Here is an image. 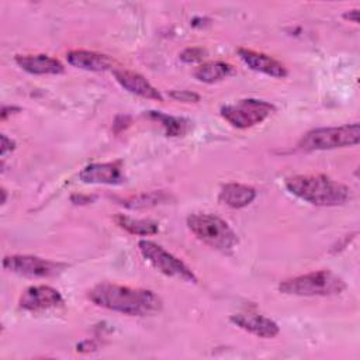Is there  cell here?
Masks as SVG:
<instances>
[{
    "instance_id": "cell-1",
    "label": "cell",
    "mask_w": 360,
    "mask_h": 360,
    "mask_svg": "<svg viewBox=\"0 0 360 360\" xmlns=\"http://www.w3.org/2000/svg\"><path fill=\"white\" fill-rule=\"evenodd\" d=\"M89 300L101 308L129 316H148L162 309V300L152 290L132 288L114 283H100L87 292Z\"/></svg>"
},
{
    "instance_id": "cell-2",
    "label": "cell",
    "mask_w": 360,
    "mask_h": 360,
    "mask_svg": "<svg viewBox=\"0 0 360 360\" xmlns=\"http://www.w3.org/2000/svg\"><path fill=\"white\" fill-rule=\"evenodd\" d=\"M284 187L294 197L316 207H338L347 202L350 188L325 174H295L284 180Z\"/></svg>"
},
{
    "instance_id": "cell-3",
    "label": "cell",
    "mask_w": 360,
    "mask_h": 360,
    "mask_svg": "<svg viewBox=\"0 0 360 360\" xmlns=\"http://www.w3.org/2000/svg\"><path fill=\"white\" fill-rule=\"evenodd\" d=\"M278 290L283 294L298 297H329L343 292L346 283L329 270H316L281 281Z\"/></svg>"
},
{
    "instance_id": "cell-4",
    "label": "cell",
    "mask_w": 360,
    "mask_h": 360,
    "mask_svg": "<svg viewBox=\"0 0 360 360\" xmlns=\"http://www.w3.org/2000/svg\"><path fill=\"white\" fill-rule=\"evenodd\" d=\"M186 222L198 240L215 250L231 252L239 242L236 232L217 215L197 212L188 215Z\"/></svg>"
},
{
    "instance_id": "cell-5",
    "label": "cell",
    "mask_w": 360,
    "mask_h": 360,
    "mask_svg": "<svg viewBox=\"0 0 360 360\" xmlns=\"http://www.w3.org/2000/svg\"><path fill=\"white\" fill-rule=\"evenodd\" d=\"M360 141V124H345L340 127H325L308 131L298 142V148L305 152L329 150L354 146Z\"/></svg>"
},
{
    "instance_id": "cell-6",
    "label": "cell",
    "mask_w": 360,
    "mask_h": 360,
    "mask_svg": "<svg viewBox=\"0 0 360 360\" xmlns=\"http://www.w3.org/2000/svg\"><path fill=\"white\" fill-rule=\"evenodd\" d=\"M138 249L142 257L162 274L167 277H176L187 283H197V277L193 270L179 257L167 252L163 246L152 240L142 239L138 242Z\"/></svg>"
},
{
    "instance_id": "cell-7",
    "label": "cell",
    "mask_w": 360,
    "mask_h": 360,
    "mask_svg": "<svg viewBox=\"0 0 360 360\" xmlns=\"http://www.w3.org/2000/svg\"><path fill=\"white\" fill-rule=\"evenodd\" d=\"M274 111L276 107L266 100L242 98L236 103L222 105L219 114L232 127L246 129L263 122Z\"/></svg>"
},
{
    "instance_id": "cell-8",
    "label": "cell",
    "mask_w": 360,
    "mask_h": 360,
    "mask_svg": "<svg viewBox=\"0 0 360 360\" xmlns=\"http://www.w3.org/2000/svg\"><path fill=\"white\" fill-rule=\"evenodd\" d=\"M3 267L22 277L49 278L59 276L66 269V264L32 255H10L3 259Z\"/></svg>"
},
{
    "instance_id": "cell-9",
    "label": "cell",
    "mask_w": 360,
    "mask_h": 360,
    "mask_svg": "<svg viewBox=\"0 0 360 360\" xmlns=\"http://www.w3.org/2000/svg\"><path fill=\"white\" fill-rule=\"evenodd\" d=\"M63 305L62 294L51 285H31L18 300V307L30 312H42Z\"/></svg>"
},
{
    "instance_id": "cell-10",
    "label": "cell",
    "mask_w": 360,
    "mask_h": 360,
    "mask_svg": "<svg viewBox=\"0 0 360 360\" xmlns=\"http://www.w3.org/2000/svg\"><path fill=\"white\" fill-rule=\"evenodd\" d=\"M79 179L83 183H89V184H114L115 186L125 181L121 162L90 163L80 170Z\"/></svg>"
},
{
    "instance_id": "cell-11",
    "label": "cell",
    "mask_w": 360,
    "mask_h": 360,
    "mask_svg": "<svg viewBox=\"0 0 360 360\" xmlns=\"http://www.w3.org/2000/svg\"><path fill=\"white\" fill-rule=\"evenodd\" d=\"M229 321L236 325L238 328L263 339H270L278 335L280 328L278 325L260 314H252V312H239L231 315Z\"/></svg>"
},
{
    "instance_id": "cell-12",
    "label": "cell",
    "mask_w": 360,
    "mask_h": 360,
    "mask_svg": "<svg viewBox=\"0 0 360 360\" xmlns=\"http://www.w3.org/2000/svg\"><path fill=\"white\" fill-rule=\"evenodd\" d=\"M238 55H239L240 60L255 72L263 73L266 76L277 77V79H283L288 75L287 68L281 62H278L277 59H274L266 53L256 52V51L246 49V48H239Z\"/></svg>"
},
{
    "instance_id": "cell-13",
    "label": "cell",
    "mask_w": 360,
    "mask_h": 360,
    "mask_svg": "<svg viewBox=\"0 0 360 360\" xmlns=\"http://www.w3.org/2000/svg\"><path fill=\"white\" fill-rule=\"evenodd\" d=\"M112 73L120 86L124 87L127 91L143 98L163 101L162 93L156 87H153L142 75L127 69H114Z\"/></svg>"
},
{
    "instance_id": "cell-14",
    "label": "cell",
    "mask_w": 360,
    "mask_h": 360,
    "mask_svg": "<svg viewBox=\"0 0 360 360\" xmlns=\"http://www.w3.org/2000/svg\"><path fill=\"white\" fill-rule=\"evenodd\" d=\"M14 60L22 70L31 75H60L65 72L60 60L45 53L17 55Z\"/></svg>"
},
{
    "instance_id": "cell-15",
    "label": "cell",
    "mask_w": 360,
    "mask_h": 360,
    "mask_svg": "<svg viewBox=\"0 0 360 360\" xmlns=\"http://www.w3.org/2000/svg\"><path fill=\"white\" fill-rule=\"evenodd\" d=\"M66 60L69 65L90 70V72H103L112 68V59L108 55L98 53L94 51H84V49H73L66 53Z\"/></svg>"
},
{
    "instance_id": "cell-16",
    "label": "cell",
    "mask_w": 360,
    "mask_h": 360,
    "mask_svg": "<svg viewBox=\"0 0 360 360\" xmlns=\"http://www.w3.org/2000/svg\"><path fill=\"white\" fill-rule=\"evenodd\" d=\"M256 195L257 193L252 186L240 183H228L222 186L218 200L222 204L238 210L249 205L256 198Z\"/></svg>"
},
{
    "instance_id": "cell-17",
    "label": "cell",
    "mask_w": 360,
    "mask_h": 360,
    "mask_svg": "<svg viewBox=\"0 0 360 360\" xmlns=\"http://www.w3.org/2000/svg\"><path fill=\"white\" fill-rule=\"evenodd\" d=\"M233 68L229 63L215 60V62H204L194 70V77L202 83H217L226 79L232 75Z\"/></svg>"
},
{
    "instance_id": "cell-18",
    "label": "cell",
    "mask_w": 360,
    "mask_h": 360,
    "mask_svg": "<svg viewBox=\"0 0 360 360\" xmlns=\"http://www.w3.org/2000/svg\"><path fill=\"white\" fill-rule=\"evenodd\" d=\"M146 115L152 120L159 121L162 124V127L165 128V132L167 136H173V138L183 136L187 134V131L191 127V122L187 118L163 114L160 111H148Z\"/></svg>"
},
{
    "instance_id": "cell-19",
    "label": "cell",
    "mask_w": 360,
    "mask_h": 360,
    "mask_svg": "<svg viewBox=\"0 0 360 360\" xmlns=\"http://www.w3.org/2000/svg\"><path fill=\"white\" fill-rule=\"evenodd\" d=\"M114 221L120 228H122L124 231L132 235L146 236V235H155L159 231L158 224L150 219H136L124 214H118L114 217Z\"/></svg>"
},
{
    "instance_id": "cell-20",
    "label": "cell",
    "mask_w": 360,
    "mask_h": 360,
    "mask_svg": "<svg viewBox=\"0 0 360 360\" xmlns=\"http://www.w3.org/2000/svg\"><path fill=\"white\" fill-rule=\"evenodd\" d=\"M169 200V195L163 191H149L128 198H122L121 204L127 208H148L158 204H163Z\"/></svg>"
},
{
    "instance_id": "cell-21",
    "label": "cell",
    "mask_w": 360,
    "mask_h": 360,
    "mask_svg": "<svg viewBox=\"0 0 360 360\" xmlns=\"http://www.w3.org/2000/svg\"><path fill=\"white\" fill-rule=\"evenodd\" d=\"M207 56V51L202 48H187L180 53V60L184 63H197L201 62Z\"/></svg>"
},
{
    "instance_id": "cell-22",
    "label": "cell",
    "mask_w": 360,
    "mask_h": 360,
    "mask_svg": "<svg viewBox=\"0 0 360 360\" xmlns=\"http://www.w3.org/2000/svg\"><path fill=\"white\" fill-rule=\"evenodd\" d=\"M169 96L173 100L181 101V103H198L200 101V96L190 90H172L169 93Z\"/></svg>"
},
{
    "instance_id": "cell-23",
    "label": "cell",
    "mask_w": 360,
    "mask_h": 360,
    "mask_svg": "<svg viewBox=\"0 0 360 360\" xmlns=\"http://www.w3.org/2000/svg\"><path fill=\"white\" fill-rule=\"evenodd\" d=\"M14 148H15V142L7 135L1 134V156H4L7 152H11Z\"/></svg>"
},
{
    "instance_id": "cell-24",
    "label": "cell",
    "mask_w": 360,
    "mask_h": 360,
    "mask_svg": "<svg viewBox=\"0 0 360 360\" xmlns=\"http://www.w3.org/2000/svg\"><path fill=\"white\" fill-rule=\"evenodd\" d=\"M343 18H345V20H349V21H352V22H354V24H357V22H359V10H357V8H353V10L346 11V13L343 14Z\"/></svg>"
},
{
    "instance_id": "cell-25",
    "label": "cell",
    "mask_w": 360,
    "mask_h": 360,
    "mask_svg": "<svg viewBox=\"0 0 360 360\" xmlns=\"http://www.w3.org/2000/svg\"><path fill=\"white\" fill-rule=\"evenodd\" d=\"M1 195H3V198H1V204H4V202H6V197H7V191H6V188H1Z\"/></svg>"
}]
</instances>
